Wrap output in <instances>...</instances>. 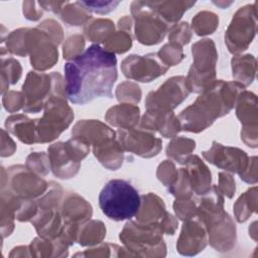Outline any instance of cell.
I'll return each instance as SVG.
<instances>
[{"mask_svg":"<svg viewBox=\"0 0 258 258\" xmlns=\"http://www.w3.org/2000/svg\"><path fill=\"white\" fill-rule=\"evenodd\" d=\"M25 166L31 170L32 172L45 176L50 171V163L48 154L40 151V152H31L25 161Z\"/></svg>","mask_w":258,"mask_h":258,"instance_id":"43","label":"cell"},{"mask_svg":"<svg viewBox=\"0 0 258 258\" xmlns=\"http://www.w3.org/2000/svg\"><path fill=\"white\" fill-rule=\"evenodd\" d=\"M140 200L135 221L145 224H160L167 213L163 200L154 192L142 195Z\"/></svg>","mask_w":258,"mask_h":258,"instance_id":"24","label":"cell"},{"mask_svg":"<svg viewBox=\"0 0 258 258\" xmlns=\"http://www.w3.org/2000/svg\"><path fill=\"white\" fill-rule=\"evenodd\" d=\"M80 4L88 10L90 13H97V14H108L114 11L117 6L120 4V1H79Z\"/></svg>","mask_w":258,"mask_h":258,"instance_id":"51","label":"cell"},{"mask_svg":"<svg viewBox=\"0 0 258 258\" xmlns=\"http://www.w3.org/2000/svg\"><path fill=\"white\" fill-rule=\"evenodd\" d=\"M117 139L124 151H128L142 158H151L161 151L162 140L154 132L141 127L118 129Z\"/></svg>","mask_w":258,"mask_h":258,"instance_id":"14","label":"cell"},{"mask_svg":"<svg viewBox=\"0 0 258 258\" xmlns=\"http://www.w3.org/2000/svg\"><path fill=\"white\" fill-rule=\"evenodd\" d=\"M217 186L222 195L228 199H232L236 192L235 178L228 171L219 172V183Z\"/></svg>","mask_w":258,"mask_h":258,"instance_id":"53","label":"cell"},{"mask_svg":"<svg viewBox=\"0 0 258 258\" xmlns=\"http://www.w3.org/2000/svg\"><path fill=\"white\" fill-rule=\"evenodd\" d=\"M28 27H21L13 30L7 34L5 41V48L8 53L18 56H27L26 49V38H27Z\"/></svg>","mask_w":258,"mask_h":258,"instance_id":"40","label":"cell"},{"mask_svg":"<svg viewBox=\"0 0 258 258\" xmlns=\"http://www.w3.org/2000/svg\"><path fill=\"white\" fill-rule=\"evenodd\" d=\"M38 28L46 32L49 37L55 42L56 45L60 44L63 40V30L61 25L54 19H45L37 25Z\"/></svg>","mask_w":258,"mask_h":258,"instance_id":"52","label":"cell"},{"mask_svg":"<svg viewBox=\"0 0 258 258\" xmlns=\"http://www.w3.org/2000/svg\"><path fill=\"white\" fill-rule=\"evenodd\" d=\"M139 127L158 132L164 138H173L181 131L180 121L173 111L146 110L139 121Z\"/></svg>","mask_w":258,"mask_h":258,"instance_id":"19","label":"cell"},{"mask_svg":"<svg viewBox=\"0 0 258 258\" xmlns=\"http://www.w3.org/2000/svg\"><path fill=\"white\" fill-rule=\"evenodd\" d=\"M157 54L168 68L178 64L184 58L182 46L170 41L164 44L159 49Z\"/></svg>","mask_w":258,"mask_h":258,"instance_id":"44","label":"cell"},{"mask_svg":"<svg viewBox=\"0 0 258 258\" xmlns=\"http://www.w3.org/2000/svg\"><path fill=\"white\" fill-rule=\"evenodd\" d=\"M192 63L185 77L190 93L201 94L216 81L218 51L213 39L204 38L191 45Z\"/></svg>","mask_w":258,"mask_h":258,"instance_id":"6","label":"cell"},{"mask_svg":"<svg viewBox=\"0 0 258 258\" xmlns=\"http://www.w3.org/2000/svg\"><path fill=\"white\" fill-rule=\"evenodd\" d=\"M219 26V16L212 11L203 10L191 19L190 28L199 36H206L216 31Z\"/></svg>","mask_w":258,"mask_h":258,"instance_id":"38","label":"cell"},{"mask_svg":"<svg viewBox=\"0 0 258 258\" xmlns=\"http://www.w3.org/2000/svg\"><path fill=\"white\" fill-rule=\"evenodd\" d=\"M74 111L66 96L52 95L46 101L43 115L37 119L36 143H48L55 140L74 120Z\"/></svg>","mask_w":258,"mask_h":258,"instance_id":"7","label":"cell"},{"mask_svg":"<svg viewBox=\"0 0 258 258\" xmlns=\"http://www.w3.org/2000/svg\"><path fill=\"white\" fill-rule=\"evenodd\" d=\"M53 84L50 74L30 71L22 85L25 96L24 113H38L43 110L46 101L52 96Z\"/></svg>","mask_w":258,"mask_h":258,"instance_id":"15","label":"cell"},{"mask_svg":"<svg viewBox=\"0 0 258 258\" xmlns=\"http://www.w3.org/2000/svg\"><path fill=\"white\" fill-rule=\"evenodd\" d=\"M192 37V30L190 28V25L185 22H179L174 25H172L169 28L168 31V40L170 42H174L179 44L180 46H183L191 40Z\"/></svg>","mask_w":258,"mask_h":258,"instance_id":"47","label":"cell"},{"mask_svg":"<svg viewBox=\"0 0 258 258\" xmlns=\"http://www.w3.org/2000/svg\"><path fill=\"white\" fill-rule=\"evenodd\" d=\"M85 37L94 44L104 43L115 31V23L108 18H92L84 25Z\"/></svg>","mask_w":258,"mask_h":258,"instance_id":"33","label":"cell"},{"mask_svg":"<svg viewBox=\"0 0 258 258\" xmlns=\"http://www.w3.org/2000/svg\"><path fill=\"white\" fill-rule=\"evenodd\" d=\"M184 165L192 191L198 196L205 195L212 186V173L209 167L195 154L190 155Z\"/></svg>","mask_w":258,"mask_h":258,"instance_id":"23","label":"cell"},{"mask_svg":"<svg viewBox=\"0 0 258 258\" xmlns=\"http://www.w3.org/2000/svg\"><path fill=\"white\" fill-rule=\"evenodd\" d=\"M37 119H30L24 114L10 115L5 119L6 130L16 136L22 143H36Z\"/></svg>","mask_w":258,"mask_h":258,"instance_id":"27","label":"cell"},{"mask_svg":"<svg viewBox=\"0 0 258 258\" xmlns=\"http://www.w3.org/2000/svg\"><path fill=\"white\" fill-rule=\"evenodd\" d=\"M231 68L234 80L246 88L255 80L257 60L250 53L234 55L231 59Z\"/></svg>","mask_w":258,"mask_h":258,"instance_id":"30","label":"cell"},{"mask_svg":"<svg viewBox=\"0 0 258 258\" xmlns=\"http://www.w3.org/2000/svg\"><path fill=\"white\" fill-rule=\"evenodd\" d=\"M1 234L2 238L10 236L14 231L15 207L14 196L7 188L1 189Z\"/></svg>","mask_w":258,"mask_h":258,"instance_id":"36","label":"cell"},{"mask_svg":"<svg viewBox=\"0 0 258 258\" xmlns=\"http://www.w3.org/2000/svg\"><path fill=\"white\" fill-rule=\"evenodd\" d=\"M106 237V227L102 221L89 220L81 224L78 229L76 242L84 247H91L102 243Z\"/></svg>","mask_w":258,"mask_h":258,"instance_id":"31","label":"cell"},{"mask_svg":"<svg viewBox=\"0 0 258 258\" xmlns=\"http://www.w3.org/2000/svg\"><path fill=\"white\" fill-rule=\"evenodd\" d=\"M68 3V1H39L38 4L41 6L43 10L50 11L54 14H59L61 9L64 7V5Z\"/></svg>","mask_w":258,"mask_h":258,"instance_id":"58","label":"cell"},{"mask_svg":"<svg viewBox=\"0 0 258 258\" xmlns=\"http://www.w3.org/2000/svg\"><path fill=\"white\" fill-rule=\"evenodd\" d=\"M92 149L94 156L107 169L117 170L122 166L125 157L124 149L117 137L92 146Z\"/></svg>","mask_w":258,"mask_h":258,"instance_id":"25","label":"cell"},{"mask_svg":"<svg viewBox=\"0 0 258 258\" xmlns=\"http://www.w3.org/2000/svg\"><path fill=\"white\" fill-rule=\"evenodd\" d=\"M203 157L218 168L230 173H242L249 162L248 154L237 147L226 146L217 141H213L212 146L202 152Z\"/></svg>","mask_w":258,"mask_h":258,"instance_id":"17","label":"cell"},{"mask_svg":"<svg viewBox=\"0 0 258 258\" xmlns=\"http://www.w3.org/2000/svg\"><path fill=\"white\" fill-rule=\"evenodd\" d=\"M190 94L184 76L167 79L157 90L148 93L145 99L146 110L173 111Z\"/></svg>","mask_w":258,"mask_h":258,"instance_id":"10","label":"cell"},{"mask_svg":"<svg viewBox=\"0 0 258 258\" xmlns=\"http://www.w3.org/2000/svg\"><path fill=\"white\" fill-rule=\"evenodd\" d=\"M134 20V36L144 45L160 43L171 27L148 5L147 1H133L130 5Z\"/></svg>","mask_w":258,"mask_h":258,"instance_id":"9","label":"cell"},{"mask_svg":"<svg viewBox=\"0 0 258 258\" xmlns=\"http://www.w3.org/2000/svg\"><path fill=\"white\" fill-rule=\"evenodd\" d=\"M208 243L219 252L231 251L237 242V228L232 217L226 213L207 227Z\"/></svg>","mask_w":258,"mask_h":258,"instance_id":"20","label":"cell"},{"mask_svg":"<svg viewBox=\"0 0 258 258\" xmlns=\"http://www.w3.org/2000/svg\"><path fill=\"white\" fill-rule=\"evenodd\" d=\"M1 94L8 92L10 85H15L21 78L22 68L20 62L12 56H8L5 47H1Z\"/></svg>","mask_w":258,"mask_h":258,"instance_id":"32","label":"cell"},{"mask_svg":"<svg viewBox=\"0 0 258 258\" xmlns=\"http://www.w3.org/2000/svg\"><path fill=\"white\" fill-rule=\"evenodd\" d=\"M256 2L240 7L233 15L226 31L225 44L229 52L238 55L252 43L257 32Z\"/></svg>","mask_w":258,"mask_h":258,"instance_id":"8","label":"cell"},{"mask_svg":"<svg viewBox=\"0 0 258 258\" xmlns=\"http://www.w3.org/2000/svg\"><path fill=\"white\" fill-rule=\"evenodd\" d=\"M22 12L24 17L30 21H37L43 15V9L35 1L22 2Z\"/></svg>","mask_w":258,"mask_h":258,"instance_id":"54","label":"cell"},{"mask_svg":"<svg viewBox=\"0 0 258 258\" xmlns=\"http://www.w3.org/2000/svg\"><path fill=\"white\" fill-rule=\"evenodd\" d=\"M168 69L157 52H149L144 55L130 54L121 62L123 75L129 80L140 83H150L165 75Z\"/></svg>","mask_w":258,"mask_h":258,"instance_id":"13","label":"cell"},{"mask_svg":"<svg viewBox=\"0 0 258 258\" xmlns=\"http://www.w3.org/2000/svg\"><path fill=\"white\" fill-rule=\"evenodd\" d=\"M58 15L61 21L69 26L85 25L92 19L91 13L86 10L79 1L74 3L68 2Z\"/></svg>","mask_w":258,"mask_h":258,"instance_id":"37","label":"cell"},{"mask_svg":"<svg viewBox=\"0 0 258 258\" xmlns=\"http://www.w3.org/2000/svg\"><path fill=\"white\" fill-rule=\"evenodd\" d=\"M140 119V109L137 105L129 103H120L110 107L106 114L105 120L112 126L119 129L136 127Z\"/></svg>","mask_w":258,"mask_h":258,"instance_id":"26","label":"cell"},{"mask_svg":"<svg viewBox=\"0 0 258 258\" xmlns=\"http://www.w3.org/2000/svg\"><path fill=\"white\" fill-rule=\"evenodd\" d=\"M160 227L163 232V234L166 235H173L177 229L178 226V220L176 217H174L170 213H166L163 220L160 222Z\"/></svg>","mask_w":258,"mask_h":258,"instance_id":"57","label":"cell"},{"mask_svg":"<svg viewBox=\"0 0 258 258\" xmlns=\"http://www.w3.org/2000/svg\"><path fill=\"white\" fill-rule=\"evenodd\" d=\"M59 211L66 225H81L89 221L93 215L91 204L77 192L63 195Z\"/></svg>","mask_w":258,"mask_h":258,"instance_id":"21","label":"cell"},{"mask_svg":"<svg viewBox=\"0 0 258 258\" xmlns=\"http://www.w3.org/2000/svg\"><path fill=\"white\" fill-rule=\"evenodd\" d=\"M172 207L175 213V217L182 222L191 219L196 216L197 213V201L192 199V197L185 200L175 199Z\"/></svg>","mask_w":258,"mask_h":258,"instance_id":"49","label":"cell"},{"mask_svg":"<svg viewBox=\"0 0 258 258\" xmlns=\"http://www.w3.org/2000/svg\"><path fill=\"white\" fill-rule=\"evenodd\" d=\"M245 87L236 81H214L197 100L178 115L181 130L200 133L214 124L235 107Z\"/></svg>","mask_w":258,"mask_h":258,"instance_id":"2","label":"cell"},{"mask_svg":"<svg viewBox=\"0 0 258 258\" xmlns=\"http://www.w3.org/2000/svg\"><path fill=\"white\" fill-rule=\"evenodd\" d=\"M159 224L127 222L119 234L123 246L131 257H164L166 245Z\"/></svg>","mask_w":258,"mask_h":258,"instance_id":"4","label":"cell"},{"mask_svg":"<svg viewBox=\"0 0 258 258\" xmlns=\"http://www.w3.org/2000/svg\"><path fill=\"white\" fill-rule=\"evenodd\" d=\"M236 116L242 124L241 140L249 147L258 145V111L257 97L254 93L244 90L235 105Z\"/></svg>","mask_w":258,"mask_h":258,"instance_id":"16","label":"cell"},{"mask_svg":"<svg viewBox=\"0 0 258 258\" xmlns=\"http://www.w3.org/2000/svg\"><path fill=\"white\" fill-rule=\"evenodd\" d=\"M150 8L155 11L170 26L178 23L182 15L190 9L195 1H147Z\"/></svg>","mask_w":258,"mask_h":258,"instance_id":"29","label":"cell"},{"mask_svg":"<svg viewBox=\"0 0 258 258\" xmlns=\"http://www.w3.org/2000/svg\"><path fill=\"white\" fill-rule=\"evenodd\" d=\"M208 245V232L203 222L196 216L183 221L176 242V250L183 256H195Z\"/></svg>","mask_w":258,"mask_h":258,"instance_id":"18","label":"cell"},{"mask_svg":"<svg viewBox=\"0 0 258 258\" xmlns=\"http://www.w3.org/2000/svg\"><path fill=\"white\" fill-rule=\"evenodd\" d=\"M196 149V141L184 136L171 138L166 146V156L179 164H185Z\"/></svg>","mask_w":258,"mask_h":258,"instance_id":"34","label":"cell"},{"mask_svg":"<svg viewBox=\"0 0 258 258\" xmlns=\"http://www.w3.org/2000/svg\"><path fill=\"white\" fill-rule=\"evenodd\" d=\"M67 99L85 105L96 98L113 97L118 78L116 55L100 44H92L76 58L64 63Z\"/></svg>","mask_w":258,"mask_h":258,"instance_id":"1","label":"cell"},{"mask_svg":"<svg viewBox=\"0 0 258 258\" xmlns=\"http://www.w3.org/2000/svg\"><path fill=\"white\" fill-rule=\"evenodd\" d=\"M235 219L239 223L246 222L252 214L257 211V186L248 188L243 192L238 200L235 202L234 206Z\"/></svg>","mask_w":258,"mask_h":258,"instance_id":"35","label":"cell"},{"mask_svg":"<svg viewBox=\"0 0 258 258\" xmlns=\"http://www.w3.org/2000/svg\"><path fill=\"white\" fill-rule=\"evenodd\" d=\"M16 151V144L13 139L9 136V134L1 129V152L0 155L2 157H8L14 154Z\"/></svg>","mask_w":258,"mask_h":258,"instance_id":"56","label":"cell"},{"mask_svg":"<svg viewBox=\"0 0 258 258\" xmlns=\"http://www.w3.org/2000/svg\"><path fill=\"white\" fill-rule=\"evenodd\" d=\"M2 104L4 109L9 113H14L23 109L25 106V96L23 92L8 91L2 95Z\"/></svg>","mask_w":258,"mask_h":258,"instance_id":"50","label":"cell"},{"mask_svg":"<svg viewBox=\"0 0 258 258\" xmlns=\"http://www.w3.org/2000/svg\"><path fill=\"white\" fill-rule=\"evenodd\" d=\"M26 49L31 67L37 72L51 69L58 60V50L49 35L38 28H28Z\"/></svg>","mask_w":258,"mask_h":258,"instance_id":"12","label":"cell"},{"mask_svg":"<svg viewBox=\"0 0 258 258\" xmlns=\"http://www.w3.org/2000/svg\"><path fill=\"white\" fill-rule=\"evenodd\" d=\"M140 195L129 181L121 178L109 180L99 194V206L110 220H131L140 207Z\"/></svg>","mask_w":258,"mask_h":258,"instance_id":"3","label":"cell"},{"mask_svg":"<svg viewBox=\"0 0 258 258\" xmlns=\"http://www.w3.org/2000/svg\"><path fill=\"white\" fill-rule=\"evenodd\" d=\"M121 246L111 243H100L84 252L76 253L75 256L83 257H119Z\"/></svg>","mask_w":258,"mask_h":258,"instance_id":"46","label":"cell"},{"mask_svg":"<svg viewBox=\"0 0 258 258\" xmlns=\"http://www.w3.org/2000/svg\"><path fill=\"white\" fill-rule=\"evenodd\" d=\"M91 144L83 138L71 137L66 142H55L48 146L50 170L60 179H70L78 174L81 161L90 153Z\"/></svg>","mask_w":258,"mask_h":258,"instance_id":"5","label":"cell"},{"mask_svg":"<svg viewBox=\"0 0 258 258\" xmlns=\"http://www.w3.org/2000/svg\"><path fill=\"white\" fill-rule=\"evenodd\" d=\"M239 176L246 183L255 184L257 182V156H251L249 158L246 169Z\"/></svg>","mask_w":258,"mask_h":258,"instance_id":"55","label":"cell"},{"mask_svg":"<svg viewBox=\"0 0 258 258\" xmlns=\"http://www.w3.org/2000/svg\"><path fill=\"white\" fill-rule=\"evenodd\" d=\"M115 95L120 103L137 105L141 100L142 91L136 83H133L131 81H125L117 86Z\"/></svg>","mask_w":258,"mask_h":258,"instance_id":"41","label":"cell"},{"mask_svg":"<svg viewBox=\"0 0 258 258\" xmlns=\"http://www.w3.org/2000/svg\"><path fill=\"white\" fill-rule=\"evenodd\" d=\"M19 256H30V251L28 246H17L12 249L9 254V257H19Z\"/></svg>","mask_w":258,"mask_h":258,"instance_id":"60","label":"cell"},{"mask_svg":"<svg viewBox=\"0 0 258 258\" xmlns=\"http://www.w3.org/2000/svg\"><path fill=\"white\" fill-rule=\"evenodd\" d=\"M133 43L132 33L125 30H115L111 36L103 43V47L116 54H122L127 52Z\"/></svg>","mask_w":258,"mask_h":258,"instance_id":"39","label":"cell"},{"mask_svg":"<svg viewBox=\"0 0 258 258\" xmlns=\"http://www.w3.org/2000/svg\"><path fill=\"white\" fill-rule=\"evenodd\" d=\"M167 190L177 200H185L192 197L194 191L184 167L178 168L177 178L172 185L167 187Z\"/></svg>","mask_w":258,"mask_h":258,"instance_id":"42","label":"cell"},{"mask_svg":"<svg viewBox=\"0 0 258 258\" xmlns=\"http://www.w3.org/2000/svg\"><path fill=\"white\" fill-rule=\"evenodd\" d=\"M28 247L32 257H66L70 245L61 237L55 239L37 237L31 241Z\"/></svg>","mask_w":258,"mask_h":258,"instance_id":"28","label":"cell"},{"mask_svg":"<svg viewBox=\"0 0 258 258\" xmlns=\"http://www.w3.org/2000/svg\"><path fill=\"white\" fill-rule=\"evenodd\" d=\"M85 37L82 34H73L69 36L62 45V56L64 59L72 60L85 51Z\"/></svg>","mask_w":258,"mask_h":258,"instance_id":"45","label":"cell"},{"mask_svg":"<svg viewBox=\"0 0 258 258\" xmlns=\"http://www.w3.org/2000/svg\"><path fill=\"white\" fill-rule=\"evenodd\" d=\"M178 168L175 167L174 162L171 159L163 160L156 168L157 179L166 187H169L174 183L177 178Z\"/></svg>","mask_w":258,"mask_h":258,"instance_id":"48","label":"cell"},{"mask_svg":"<svg viewBox=\"0 0 258 258\" xmlns=\"http://www.w3.org/2000/svg\"><path fill=\"white\" fill-rule=\"evenodd\" d=\"M72 136L86 139L91 146L98 145L108 139L116 138L117 133L107 124L100 120L89 119L78 121L71 131Z\"/></svg>","mask_w":258,"mask_h":258,"instance_id":"22","label":"cell"},{"mask_svg":"<svg viewBox=\"0 0 258 258\" xmlns=\"http://www.w3.org/2000/svg\"><path fill=\"white\" fill-rule=\"evenodd\" d=\"M6 170L7 183L5 188L20 199H38L48 188L49 182L22 164L12 165Z\"/></svg>","mask_w":258,"mask_h":258,"instance_id":"11","label":"cell"},{"mask_svg":"<svg viewBox=\"0 0 258 258\" xmlns=\"http://www.w3.org/2000/svg\"><path fill=\"white\" fill-rule=\"evenodd\" d=\"M215 5H217V6H219V7H221V8H228L233 2L232 1H230V2H225V1H218V2H216V1H214L213 2Z\"/></svg>","mask_w":258,"mask_h":258,"instance_id":"61","label":"cell"},{"mask_svg":"<svg viewBox=\"0 0 258 258\" xmlns=\"http://www.w3.org/2000/svg\"><path fill=\"white\" fill-rule=\"evenodd\" d=\"M117 27L120 30H125V31H128V32L132 33V29L134 27V20L131 16L125 15V16H123L122 18H120L118 20Z\"/></svg>","mask_w":258,"mask_h":258,"instance_id":"59","label":"cell"}]
</instances>
